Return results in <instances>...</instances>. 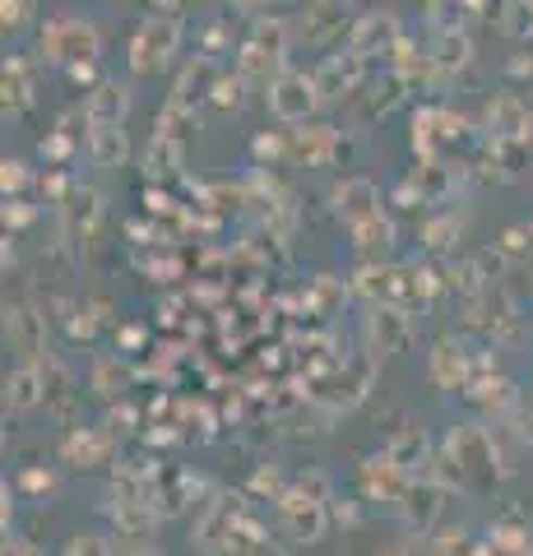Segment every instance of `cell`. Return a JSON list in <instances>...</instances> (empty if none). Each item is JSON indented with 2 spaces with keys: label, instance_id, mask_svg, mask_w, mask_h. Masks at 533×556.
<instances>
[{
  "label": "cell",
  "instance_id": "4fadbf2b",
  "mask_svg": "<svg viewBox=\"0 0 533 556\" xmlns=\"http://www.w3.org/2000/svg\"><path fill=\"white\" fill-rule=\"evenodd\" d=\"M5 339L20 353V362H42L51 357V320L47 311H38L33 302H10L5 306Z\"/></svg>",
  "mask_w": 533,
  "mask_h": 556
},
{
  "label": "cell",
  "instance_id": "8d00e7d4",
  "mask_svg": "<svg viewBox=\"0 0 533 556\" xmlns=\"http://www.w3.org/2000/svg\"><path fill=\"white\" fill-rule=\"evenodd\" d=\"M223 556H288V547L279 543V538H269V529L255 515H246L242 525L232 529L228 552H223Z\"/></svg>",
  "mask_w": 533,
  "mask_h": 556
},
{
  "label": "cell",
  "instance_id": "d590c367",
  "mask_svg": "<svg viewBox=\"0 0 533 556\" xmlns=\"http://www.w3.org/2000/svg\"><path fill=\"white\" fill-rule=\"evenodd\" d=\"M459 241H464V218L455 214V208H445V214L427 218V228H422V251H427V260H455Z\"/></svg>",
  "mask_w": 533,
  "mask_h": 556
},
{
  "label": "cell",
  "instance_id": "7c38bea8",
  "mask_svg": "<svg viewBox=\"0 0 533 556\" xmlns=\"http://www.w3.org/2000/svg\"><path fill=\"white\" fill-rule=\"evenodd\" d=\"M367 65L357 51H334V56H325L316 70H312V79H316V89H320V102L325 108H334V102H348L367 89Z\"/></svg>",
  "mask_w": 533,
  "mask_h": 556
},
{
  "label": "cell",
  "instance_id": "9c48e42d",
  "mask_svg": "<svg viewBox=\"0 0 533 556\" xmlns=\"http://www.w3.org/2000/svg\"><path fill=\"white\" fill-rule=\"evenodd\" d=\"M445 486L436 478H408L399 506H394V515H399V525L408 538H432L441 529V515H445Z\"/></svg>",
  "mask_w": 533,
  "mask_h": 556
},
{
  "label": "cell",
  "instance_id": "f907efd6",
  "mask_svg": "<svg viewBox=\"0 0 533 556\" xmlns=\"http://www.w3.org/2000/svg\"><path fill=\"white\" fill-rule=\"evenodd\" d=\"M502 251L510 260H533V223H515L502 232Z\"/></svg>",
  "mask_w": 533,
  "mask_h": 556
},
{
  "label": "cell",
  "instance_id": "94428289",
  "mask_svg": "<svg viewBox=\"0 0 533 556\" xmlns=\"http://www.w3.org/2000/svg\"><path fill=\"white\" fill-rule=\"evenodd\" d=\"M242 5H246V10H255V14H269V10H265L269 0H242Z\"/></svg>",
  "mask_w": 533,
  "mask_h": 556
},
{
  "label": "cell",
  "instance_id": "52a82bcc",
  "mask_svg": "<svg viewBox=\"0 0 533 556\" xmlns=\"http://www.w3.org/2000/svg\"><path fill=\"white\" fill-rule=\"evenodd\" d=\"M274 525H279V533L288 538V543L316 547V543L330 538L334 519H330V506H325V501H312V496H302L297 486H288V492L274 501Z\"/></svg>",
  "mask_w": 533,
  "mask_h": 556
},
{
  "label": "cell",
  "instance_id": "c3c4849f",
  "mask_svg": "<svg viewBox=\"0 0 533 556\" xmlns=\"http://www.w3.org/2000/svg\"><path fill=\"white\" fill-rule=\"evenodd\" d=\"M61 556H112V538L93 533V529H79V533H71V543H65Z\"/></svg>",
  "mask_w": 533,
  "mask_h": 556
},
{
  "label": "cell",
  "instance_id": "ac0fdd59",
  "mask_svg": "<svg viewBox=\"0 0 533 556\" xmlns=\"http://www.w3.org/2000/svg\"><path fill=\"white\" fill-rule=\"evenodd\" d=\"M343 153V139L334 126H320V121H306V126L288 130V159L297 167H330Z\"/></svg>",
  "mask_w": 533,
  "mask_h": 556
},
{
  "label": "cell",
  "instance_id": "d6a6232c",
  "mask_svg": "<svg viewBox=\"0 0 533 556\" xmlns=\"http://www.w3.org/2000/svg\"><path fill=\"white\" fill-rule=\"evenodd\" d=\"M84 153H89L93 167H126V159H130L126 126H89V135H84Z\"/></svg>",
  "mask_w": 533,
  "mask_h": 556
},
{
  "label": "cell",
  "instance_id": "83f0119b",
  "mask_svg": "<svg viewBox=\"0 0 533 556\" xmlns=\"http://www.w3.org/2000/svg\"><path fill=\"white\" fill-rule=\"evenodd\" d=\"M47 404V380H42V367L38 362H20V367L5 371V413L24 417L33 408Z\"/></svg>",
  "mask_w": 533,
  "mask_h": 556
},
{
  "label": "cell",
  "instance_id": "3957f363",
  "mask_svg": "<svg viewBox=\"0 0 533 556\" xmlns=\"http://www.w3.org/2000/svg\"><path fill=\"white\" fill-rule=\"evenodd\" d=\"M38 56L47 65H84V61H98L102 56V33L93 20H84V14H51L38 33Z\"/></svg>",
  "mask_w": 533,
  "mask_h": 556
},
{
  "label": "cell",
  "instance_id": "7402d4cb",
  "mask_svg": "<svg viewBox=\"0 0 533 556\" xmlns=\"http://www.w3.org/2000/svg\"><path fill=\"white\" fill-rule=\"evenodd\" d=\"M102 515L112 519V533L116 538H140V543H149L153 529H158V506H149V501H122V496H102Z\"/></svg>",
  "mask_w": 533,
  "mask_h": 556
},
{
  "label": "cell",
  "instance_id": "d6986e66",
  "mask_svg": "<svg viewBox=\"0 0 533 556\" xmlns=\"http://www.w3.org/2000/svg\"><path fill=\"white\" fill-rule=\"evenodd\" d=\"M404 486H408V473L385 455V450L357 464V496L363 501H390V506H399Z\"/></svg>",
  "mask_w": 533,
  "mask_h": 556
},
{
  "label": "cell",
  "instance_id": "6da1fadb",
  "mask_svg": "<svg viewBox=\"0 0 533 556\" xmlns=\"http://www.w3.org/2000/svg\"><path fill=\"white\" fill-rule=\"evenodd\" d=\"M441 450L459 464V473L469 478L473 496L492 492V486H502L515 473V459H510L506 441L496 437V427H487V422H455L450 431H445Z\"/></svg>",
  "mask_w": 533,
  "mask_h": 556
},
{
  "label": "cell",
  "instance_id": "5b68a950",
  "mask_svg": "<svg viewBox=\"0 0 533 556\" xmlns=\"http://www.w3.org/2000/svg\"><path fill=\"white\" fill-rule=\"evenodd\" d=\"M251 515V496L246 492H214L210 501H200L195 525H191V552L200 556H223L228 552L232 529Z\"/></svg>",
  "mask_w": 533,
  "mask_h": 556
},
{
  "label": "cell",
  "instance_id": "4316f807",
  "mask_svg": "<svg viewBox=\"0 0 533 556\" xmlns=\"http://www.w3.org/2000/svg\"><path fill=\"white\" fill-rule=\"evenodd\" d=\"M348 237H353L357 260H367V265H390L394 247H399V228H394L390 214H376L367 223H357V228H348Z\"/></svg>",
  "mask_w": 533,
  "mask_h": 556
},
{
  "label": "cell",
  "instance_id": "f546056e",
  "mask_svg": "<svg viewBox=\"0 0 533 556\" xmlns=\"http://www.w3.org/2000/svg\"><path fill=\"white\" fill-rule=\"evenodd\" d=\"M297 38L312 47H330L334 38H348V33H343V0H312V5L302 10Z\"/></svg>",
  "mask_w": 533,
  "mask_h": 556
},
{
  "label": "cell",
  "instance_id": "484cf974",
  "mask_svg": "<svg viewBox=\"0 0 533 556\" xmlns=\"http://www.w3.org/2000/svg\"><path fill=\"white\" fill-rule=\"evenodd\" d=\"M61 464H71V468H102L112 459V437L107 431H98V427H65V437H61Z\"/></svg>",
  "mask_w": 533,
  "mask_h": 556
},
{
  "label": "cell",
  "instance_id": "7bdbcfd3",
  "mask_svg": "<svg viewBox=\"0 0 533 556\" xmlns=\"http://www.w3.org/2000/svg\"><path fill=\"white\" fill-rule=\"evenodd\" d=\"M89 386L98 399H116L126 386V371H122V357H93V371H89Z\"/></svg>",
  "mask_w": 533,
  "mask_h": 556
},
{
  "label": "cell",
  "instance_id": "277c9868",
  "mask_svg": "<svg viewBox=\"0 0 533 556\" xmlns=\"http://www.w3.org/2000/svg\"><path fill=\"white\" fill-rule=\"evenodd\" d=\"M181 38H186V24L181 14H158L149 10L140 24L130 33V75H158V70L172 65V56L181 51Z\"/></svg>",
  "mask_w": 533,
  "mask_h": 556
},
{
  "label": "cell",
  "instance_id": "6f0895ef",
  "mask_svg": "<svg viewBox=\"0 0 533 556\" xmlns=\"http://www.w3.org/2000/svg\"><path fill=\"white\" fill-rule=\"evenodd\" d=\"M5 556H47L38 543H28V538H10L5 533Z\"/></svg>",
  "mask_w": 533,
  "mask_h": 556
},
{
  "label": "cell",
  "instance_id": "ba28073f",
  "mask_svg": "<svg viewBox=\"0 0 533 556\" xmlns=\"http://www.w3.org/2000/svg\"><path fill=\"white\" fill-rule=\"evenodd\" d=\"M363 343L371 362H390L394 353H404L413 343V311L394 306V302H371L367 320H363Z\"/></svg>",
  "mask_w": 533,
  "mask_h": 556
},
{
  "label": "cell",
  "instance_id": "db71d44e",
  "mask_svg": "<svg viewBox=\"0 0 533 556\" xmlns=\"http://www.w3.org/2000/svg\"><path fill=\"white\" fill-rule=\"evenodd\" d=\"M33 218H38V208H33L28 200H5V232H20V228H28Z\"/></svg>",
  "mask_w": 533,
  "mask_h": 556
},
{
  "label": "cell",
  "instance_id": "9a60e30c",
  "mask_svg": "<svg viewBox=\"0 0 533 556\" xmlns=\"http://www.w3.org/2000/svg\"><path fill=\"white\" fill-rule=\"evenodd\" d=\"M464 139V116L450 108H418L413 112V153L418 159H445Z\"/></svg>",
  "mask_w": 533,
  "mask_h": 556
},
{
  "label": "cell",
  "instance_id": "be15d7a7",
  "mask_svg": "<svg viewBox=\"0 0 533 556\" xmlns=\"http://www.w3.org/2000/svg\"><path fill=\"white\" fill-rule=\"evenodd\" d=\"M343 5H348V0H343Z\"/></svg>",
  "mask_w": 533,
  "mask_h": 556
},
{
  "label": "cell",
  "instance_id": "1f68e13d",
  "mask_svg": "<svg viewBox=\"0 0 533 556\" xmlns=\"http://www.w3.org/2000/svg\"><path fill=\"white\" fill-rule=\"evenodd\" d=\"M404 93H408V84L394 75V70H385V75H381V79H371L353 102H357V112H363V121H385V116L404 102Z\"/></svg>",
  "mask_w": 533,
  "mask_h": 556
},
{
  "label": "cell",
  "instance_id": "8fae6325",
  "mask_svg": "<svg viewBox=\"0 0 533 556\" xmlns=\"http://www.w3.org/2000/svg\"><path fill=\"white\" fill-rule=\"evenodd\" d=\"M464 311H469L473 329H483L487 343H506V339L520 334V302H515L502 283L483 288L478 298H469V302H464Z\"/></svg>",
  "mask_w": 533,
  "mask_h": 556
},
{
  "label": "cell",
  "instance_id": "d4e9b609",
  "mask_svg": "<svg viewBox=\"0 0 533 556\" xmlns=\"http://www.w3.org/2000/svg\"><path fill=\"white\" fill-rule=\"evenodd\" d=\"M130 116V84L122 79H98L84 98V126H126Z\"/></svg>",
  "mask_w": 533,
  "mask_h": 556
},
{
  "label": "cell",
  "instance_id": "9f6ffc18",
  "mask_svg": "<svg viewBox=\"0 0 533 556\" xmlns=\"http://www.w3.org/2000/svg\"><path fill=\"white\" fill-rule=\"evenodd\" d=\"M65 75H71L75 84H84V89H93V84L102 79V75H98V61H84V65H71V70H65Z\"/></svg>",
  "mask_w": 533,
  "mask_h": 556
},
{
  "label": "cell",
  "instance_id": "e575fe53",
  "mask_svg": "<svg viewBox=\"0 0 533 556\" xmlns=\"http://www.w3.org/2000/svg\"><path fill=\"white\" fill-rule=\"evenodd\" d=\"M0 102H5V116H24L33 108V65L24 56H10L0 70Z\"/></svg>",
  "mask_w": 533,
  "mask_h": 556
},
{
  "label": "cell",
  "instance_id": "cb8c5ba5",
  "mask_svg": "<svg viewBox=\"0 0 533 556\" xmlns=\"http://www.w3.org/2000/svg\"><path fill=\"white\" fill-rule=\"evenodd\" d=\"M42 367V380H47V413L61 417L65 427H79V390H75V371L56 362V353L38 362Z\"/></svg>",
  "mask_w": 533,
  "mask_h": 556
},
{
  "label": "cell",
  "instance_id": "ee69618b",
  "mask_svg": "<svg viewBox=\"0 0 533 556\" xmlns=\"http://www.w3.org/2000/svg\"><path fill=\"white\" fill-rule=\"evenodd\" d=\"M288 486H292V478H283V473H279V464H261V468L251 473V482H246V496L269 501V506H274V501H279V496L288 492Z\"/></svg>",
  "mask_w": 533,
  "mask_h": 556
},
{
  "label": "cell",
  "instance_id": "836d02e7",
  "mask_svg": "<svg viewBox=\"0 0 533 556\" xmlns=\"http://www.w3.org/2000/svg\"><path fill=\"white\" fill-rule=\"evenodd\" d=\"M524 159H529V144H515V139H487L483 159H478V167H483L487 181H515L524 172Z\"/></svg>",
  "mask_w": 533,
  "mask_h": 556
},
{
  "label": "cell",
  "instance_id": "e0dca14e",
  "mask_svg": "<svg viewBox=\"0 0 533 556\" xmlns=\"http://www.w3.org/2000/svg\"><path fill=\"white\" fill-rule=\"evenodd\" d=\"M102 208H107V200H102V190L98 186H75L71 195H65L61 204V237H65V247H89L93 232H98V223H102Z\"/></svg>",
  "mask_w": 533,
  "mask_h": 556
},
{
  "label": "cell",
  "instance_id": "bcb514c9",
  "mask_svg": "<svg viewBox=\"0 0 533 556\" xmlns=\"http://www.w3.org/2000/svg\"><path fill=\"white\" fill-rule=\"evenodd\" d=\"M28 186H33V167L24 159H5V163H0V190H5V200H24Z\"/></svg>",
  "mask_w": 533,
  "mask_h": 556
},
{
  "label": "cell",
  "instance_id": "8992f818",
  "mask_svg": "<svg viewBox=\"0 0 533 556\" xmlns=\"http://www.w3.org/2000/svg\"><path fill=\"white\" fill-rule=\"evenodd\" d=\"M265 108H269V116L279 121V126H306V121H316V112L325 108V102H320L316 79L288 65V70H279V75L269 79Z\"/></svg>",
  "mask_w": 533,
  "mask_h": 556
},
{
  "label": "cell",
  "instance_id": "f5cc1de1",
  "mask_svg": "<svg viewBox=\"0 0 533 556\" xmlns=\"http://www.w3.org/2000/svg\"><path fill=\"white\" fill-rule=\"evenodd\" d=\"M33 14V0H0V24H5V33H20L28 24Z\"/></svg>",
  "mask_w": 533,
  "mask_h": 556
},
{
  "label": "cell",
  "instance_id": "816d5d0a",
  "mask_svg": "<svg viewBox=\"0 0 533 556\" xmlns=\"http://www.w3.org/2000/svg\"><path fill=\"white\" fill-rule=\"evenodd\" d=\"M251 153H255V163H279V159H288V135H255L251 139Z\"/></svg>",
  "mask_w": 533,
  "mask_h": 556
},
{
  "label": "cell",
  "instance_id": "f6af8a7d",
  "mask_svg": "<svg viewBox=\"0 0 533 556\" xmlns=\"http://www.w3.org/2000/svg\"><path fill=\"white\" fill-rule=\"evenodd\" d=\"M292 486H297L302 496H312V501H325V506L339 496V486H334V478L325 473V468H302V473L292 478Z\"/></svg>",
  "mask_w": 533,
  "mask_h": 556
},
{
  "label": "cell",
  "instance_id": "680465c9",
  "mask_svg": "<svg viewBox=\"0 0 533 556\" xmlns=\"http://www.w3.org/2000/svg\"><path fill=\"white\" fill-rule=\"evenodd\" d=\"M376 556H418V538H399V543H390V547H381V552H376Z\"/></svg>",
  "mask_w": 533,
  "mask_h": 556
},
{
  "label": "cell",
  "instance_id": "2e32d148",
  "mask_svg": "<svg viewBox=\"0 0 533 556\" xmlns=\"http://www.w3.org/2000/svg\"><path fill=\"white\" fill-rule=\"evenodd\" d=\"M483 130L487 139H515V144H529L533 139V108L524 93L515 89H496L483 108Z\"/></svg>",
  "mask_w": 533,
  "mask_h": 556
},
{
  "label": "cell",
  "instance_id": "11a10c76",
  "mask_svg": "<svg viewBox=\"0 0 533 556\" xmlns=\"http://www.w3.org/2000/svg\"><path fill=\"white\" fill-rule=\"evenodd\" d=\"M20 486H28V492H56V473H42V468H28V473L20 478Z\"/></svg>",
  "mask_w": 533,
  "mask_h": 556
},
{
  "label": "cell",
  "instance_id": "44dd1931",
  "mask_svg": "<svg viewBox=\"0 0 533 556\" xmlns=\"http://www.w3.org/2000/svg\"><path fill=\"white\" fill-rule=\"evenodd\" d=\"M464 399L483 408L492 422H496V417H510V413L524 408V404H520V386H515L510 376H502V371H478V376L469 380V390H464Z\"/></svg>",
  "mask_w": 533,
  "mask_h": 556
},
{
  "label": "cell",
  "instance_id": "603a6c76",
  "mask_svg": "<svg viewBox=\"0 0 533 556\" xmlns=\"http://www.w3.org/2000/svg\"><path fill=\"white\" fill-rule=\"evenodd\" d=\"M436 450H441V445H432V437H427L422 427H413V422L399 427V431H394V437L385 441V455L399 464L408 478H427V473H432Z\"/></svg>",
  "mask_w": 533,
  "mask_h": 556
},
{
  "label": "cell",
  "instance_id": "5bb4252c",
  "mask_svg": "<svg viewBox=\"0 0 533 556\" xmlns=\"http://www.w3.org/2000/svg\"><path fill=\"white\" fill-rule=\"evenodd\" d=\"M404 42V24L394 10H367L357 14V20L348 24V38H343V47L357 51L363 61L371 56H394V47Z\"/></svg>",
  "mask_w": 533,
  "mask_h": 556
},
{
  "label": "cell",
  "instance_id": "91938a15",
  "mask_svg": "<svg viewBox=\"0 0 533 556\" xmlns=\"http://www.w3.org/2000/svg\"><path fill=\"white\" fill-rule=\"evenodd\" d=\"M149 10H158V14H181V0H149Z\"/></svg>",
  "mask_w": 533,
  "mask_h": 556
},
{
  "label": "cell",
  "instance_id": "6125c7cd",
  "mask_svg": "<svg viewBox=\"0 0 533 556\" xmlns=\"http://www.w3.org/2000/svg\"><path fill=\"white\" fill-rule=\"evenodd\" d=\"M473 556H487V552H483V543H478V552H473Z\"/></svg>",
  "mask_w": 533,
  "mask_h": 556
},
{
  "label": "cell",
  "instance_id": "ffe728a7",
  "mask_svg": "<svg viewBox=\"0 0 533 556\" xmlns=\"http://www.w3.org/2000/svg\"><path fill=\"white\" fill-rule=\"evenodd\" d=\"M330 204H334V214L343 218V228H357V223L385 214L381 208V186H376L371 177H343L330 190Z\"/></svg>",
  "mask_w": 533,
  "mask_h": 556
},
{
  "label": "cell",
  "instance_id": "f35d334b",
  "mask_svg": "<svg viewBox=\"0 0 533 556\" xmlns=\"http://www.w3.org/2000/svg\"><path fill=\"white\" fill-rule=\"evenodd\" d=\"M487 556H533V529L520 525V519H496L483 538Z\"/></svg>",
  "mask_w": 533,
  "mask_h": 556
},
{
  "label": "cell",
  "instance_id": "74e56055",
  "mask_svg": "<svg viewBox=\"0 0 533 556\" xmlns=\"http://www.w3.org/2000/svg\"><path fill=\"white\" fill-rule=\"evenodd\" d=\"M181 167H186V139L153 130L149 149H144V172H149V177H177Z\"/></svg>",
  "mask_w": 533,
  "mask_h": 556
},
{
  "label": "cell",
  "instance_id": "60d3db41",
  "mask_svg": "<svg viewBox=\"0 0 533 556\" xmlns=\"http://www.w3.org/2000/svg\"><path fill=\"white\" fill-rule=\"evenodd\" d=\"M496 28L515 42H533V0H502V14H496Z\"/></svg>",
  "mask_w": 533,
  "mask_h": 556
},
{
  "label": "cell",
  "instance_id": "7dc6e473",
  "mask_svg": "<svg viewBox=\"0 0 533 556\" xmlns=\"http://www.w3.org/2000/svg\"><path fill=\"white\" fill-rule=\"evenodd\" d=\"M242 93H246V79L242 75H218L214 89H210V102L218 112H237L242 108Z\"/></svg>",
  "mask_w": 533,
  "mask_h": 556
},
{
  "label": "cell",
  "instance_id": "7a4b0ae2",
  "mask_svg": "<svg viewBox=\"0 0 533 556\" xmlns=\"http://www.w3.org/2000/svg\"><path fill=\"white\" fill-rule=\"evenodd\" d=\"M288 47H292V28L279 20V14H255L251 38L237 51V75L246 84H261L269 89V79L288 70Z\"/></svg>",
  "mask_w": 533,
  "mask_h": 556
},
{
  "label": "cell",
  "instance_id": "ab89813d",
  "mask_svg": "<svg viewBox=\"0 0 533 556\" xmlns=\"http://www.w3.org/2000/svg\"><path fill=\"white\" fill-rule=\"evenodd\" d=\"M478 538L469 525H441L432 538H418V556H473Z\"/></svg>",
  "mask_w": 533,
  "mask_h": 556
},
{
  "label": "cell",
  "instance_id": "30bf717a",
  "mask_svg": "<svg viewBox=\"0 0 533 556\" xmlns=\"http://www.w3.org/2000/svg\"><path fill=\"white\" fill-rule=\"evenodd\" d=\"M478 371V357H473V343L469 339H455V334H441L432 343V353H427V380H432L436 390L445 394H464L469 390V380Z\"/></svg>",
  "mask_w": 533,
  "mask_h": 556
},
{
  "label": "cell",
  "instance_id": "f1b7e54d",
  "mask_svg": "<svg viewBox=\"0 0 533 556\" xmlns=\"http://www.w3.org/2000/svg\"><path fill=\"white\" fill-rule=\"evenodd\" d=\"M459 177H464V167L450 163V159H418V167L408 172V181L418 186L422 204H445V200L455 195Z\"/></svg>",
  "mask_w": 533,
  "mask_h": 556
},
{
  "label": "cell",
  "instance_id": "4dcf8cb0",
  "mask_svg": "<svg viewBox=\"0 0 533 556\" xmlns=\"http://www.w3.org/2000/svg\"><path fill=\"white\" fill-rule=\"evenodd\" d=\"M432 65H436V75L441 84H450L455 75H464V70L473 65V38L469 33H432Z\"/></svg>",
  "mask_w": 533,
  "mask_h": 556
},
{
  "label": "cell",
  "instance_id": "681fc988",
  "mask_svg": "<svg viewBox=\"0 0 533 556\" xmlns=\"http://www.w3.org/2000/svg\"><path fill=\"white\" fill-rule=\"evenodd\" d=\"M330 519H334V529H343V533L363 529V496H334L330 501Z\"/></svg>",
  "mask_w": 533,
  "mask_h": 556
},
{
  "label": "cell",
  "instance_id": "b9f144b4",
  "mask_svg": "<svg viewBox=\"0 0 533 556\" xmlns=\"http://www.w3.org/2000/svg\"><path fill=\"white\" fill-rule=\"evenodd\" d=\"M469 5L464 0H427V24H432V33H469L464 28V20H469Z\"/></svg>",
  "mask_w": 533,
  "mask_h": 556
}]
</instances>
